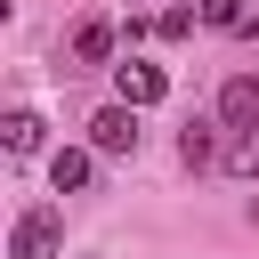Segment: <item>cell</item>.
I'll use <instances>...</instances> for the list:
<instances>
[{"label":"cell","mask_w":259,"mask_h":259,"mask_svg":"<svg viewBox=\"0 0 259 259\" xmlns=\"http://www.w3.org/2000/svg\"><path fill=\"white\" fill-rule=\"evenodd\" d=\"M57 251H65V210H57V202H32V210H16L8 259H57Z\"/></svg>","instance_id":"1"},{"label":"cell","mask_w":259,"mask_h":259,"mask_svg":"<svg viewBox=\"0 0 259 259\" xmlns=\"http://www.w3.org/2000/svg\"><path fill=\"white\" fill-rule=\"evenodd\" d=\"M138 113H146V105H130V97L97 105V113H89V146H97V154H138Z\"/></svg>","instance_id":"2"},{"label":"cell","mask_w":259,"mask_h":259,"mask_svg":"<svg viewBox=\"0 0 259 259\" xmlns=\"http://www.w3.org/2000/svg\"><path fill=\"white\" fill-rule=\"evenodd\" d=\"M113 97H130V105H162V97H170V73L146 65V57H121V65H113Z\"/></svg>","instance_id":"3"},{"label":"cell","mask_w":259,"mask_h":259,"mask_svg":"<svg viewBox=\"0 0 259 259\" xmlns=\"http://www.w3.org/2000/svg\"><path fill=\"white\" fill-rule=\"evenodd\" d=\"M113 40H121V32H113L105 16H81V24H73V65H65V73H97V65H113Z\"/></svg>","instance_id":"4"},{"label":"cell","mask_w":259,"mask_h":259,"mask_svg":"<svg viewBox=\"0 0 259 259\" xmlns=\"http://www.w3.org/2000/svg\"><path fill=\"white\" fill-rule=\"evenodd\" d=\"M219 121L227 130H259V73H227L219 81Z\"/></svg>","instance_id":"5"},{"label":"cell","mask_w":259,"mask_h":259,"mask_svg":"<svg viewBox=\"0 0 259 259\" xmlns=\"http://www.w3.org/2000/svg\"><path fill=\"white\" fill-rule=\"evenodd\" d=\"M89 178H97V146H57L49 154V186L57 194H81Z\"/></svg>","instance_id":"6"},{"label":"cell","mask_w":259,"mask_h":259,"mask_svg":"<svg viewBox=\"0 0 259 259\" xmlns=\"http://www.w3.org/2000/svg\"><path fill=\"white\" fill-rule=\"evenodd\" d=\"M219 130H227V121H186V130H178V162H186V170H210V162L227 154Z\"/></svg>","instance_id":"7"},{"label":"cell","mask_w":259,"mask_h":259,"mask_svg":"<svg viewBox=\"0 0 259 259\" xmlns=\"http://www.w3.org/2000/svg\"><path fill=\"white\" fill-rule=\"evenodd\" d=\"M219 162H227V178H251V186H259V130H235Z\"/></svg>","instance_id":"8"},{"label":"cell","mask_w":259,"mask_h":259,"mask_svg":"<svg viewBox=\"0 0 259 259\" xmlns=\"http://www.w3.org/2000/svg\"><path fill=\"white\" fill-rule=\"evenodd\" d=\"M40 130H49V121H40L32 105H16V113H8V154H40Z\"/></svg>","instance_id":"9"},{"label":"cell","mask_w":259,"mask_h":259,"mask_svg":"<svg viewBox=\"0 0 259 259\" xmlns=\"http://www.w3.org/2000/svg\"><path fill=\"white\" fill-rule=\"evenodd\" d=\"M194 16H202V0H194V8H162V24H154V32H162V40H186V32H194Z\"/></svg>","instance_id":"10"},{"label":"cell","mask_w":259,"mask_h":259,"mask_svg":"<svg viewBox=\"0 0 259 259\" xmlns=\"http://www.w3.org/2000/svg\"><path fill=\"white\" fill-rule=\"evenodd\" d=\"M243 16H251V8H243V0H202V24H219V32H235V24H243Z\"/></svg>","instance_id":"11"},{"label":"cell","mask_w":259,"mask_h":259,"mask_svg":"<svg viewBox=\"0 0 259 259\" xmlns=\"http://www.w3.org/2000/svg\"><path fill=\"white\" fill-rule=\"evenodd\" d=\"M235 32H251V40H259V16H243V24H235Z\"/></svg>","instance_id":"12"}]
</instances>
